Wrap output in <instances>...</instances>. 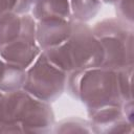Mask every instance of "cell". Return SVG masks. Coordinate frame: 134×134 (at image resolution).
<instances>
[{
    "instance_id": "cell-1",
    "label": "cell",
    "mask_w": 134,
    "mask_h": 134,
    "mask_svg": "<svg viewBox=\"0 0 134 134\" xmlns=\"http://www.w3.org/2000/svg\"><path fill=\"white\" fill-rule=\"evenodd\" d=\"M131 70H112L93 67L67 74L66 90L80 100L88 114L106 107H119L133 99Z\"/></svg>"
},
{
    "instance_id": "cell-2",
    "label": "cell",
    "mask_w": 134,
    "mask_h": 134,
    "mask_svg": "<svg viewBox=\"0 0 134 134\" xmlns=\"http://www.w3.org/2000/svg\"><path fill=\"white\" fill-rule=\"evenodd\" d=\"M54 113L49 103L25 90L3 92L0 97V133H50Z\"/></svg>"
},
{
    "instance_id": "cell-3",
    "label": "cell",
    "mask_w": 134,
    "mask_h": 134,
    "mask_svg": "<svg viewBox=\"0 0 134 134\" xmlns=\"http://www.w3.org/2000/svg\"><path fill=\"white\" fill-rule=\"evenodd\" d=\"M43 52L54 66L67 74L99 67L103 62V48L91 26L74 20L68 39L61 45Z\"/></svg>"
},
{
    "instance_id": "cell-4",
    "label": "cell",
    "mask_w": 134,
    "mask_h": 134,
    "mask_svg": "<svg viewBox=\"0 0 134 134\" xmlns=\"http://www.w3.org/2000/svg\"><path fill=\"white\" fill-rule=\"evenodd\" d=\"M103 48L100 67L112 70L133 69V25L117 17L98 21L92 27Z\"/></svg>"
},
{
    "instance_id": "cell-5",
    "label": "cell",
    "mask_w": 134,
    "mask_h": 134,
    "mask_svg": "<svg viewBox=\"0 0 134 134\" xmlns=\"http://www.w3.org/2000/svg\"><path fill=\"white\" fill-rule=\"evenodd\" d=\"M67 73L54 66L42 51L26 69L23 90L34 97L46 102H55L66 90Z\"/></svg>"
},
{
    "instance_id": "cell-6",
    "label": "cell",
    "mask_w": 134,
    "mask_h": 134,
    "mask_svg": "<svg viewBox=\"0 0 134 134\" xmlns=\"http://www.w3.org/2000/svg\"><path fill=\"white\" fill-rule=\"evenodd\" d=\"M92 133L128 134L133 133V122L126 116L122 107H106L88 114Z\"/></svg>"
},
{
    "instance_id": "cell-7",
    "label": "cell",
    "mask_w": 134,
    "mask_h": 134,
    "mask_svg": "<svg viewBox=\"0 0 134 134\" xmlns=\"http://www.w3.org/2000/svg\"><path fill=\"white\" fill-rule=\"evenodd\" d=\"M42 50L36 42V30L24 32L18 39L0 49V58L5 62L27 69L41 54Z\"/></svg>"
},
{
    "instance_id": "cell-8",
    "label": "cell",
    "mask_w": 134,
    "mask_h": 134,
    "mask_svg": "<svg viewBox=\"0 0 134 134\" xmlns=\"http://www.w3.org/2000/svg\"><path fill=\"white\" fill-rule=\"evenodd\" d=\"M72 30V19H46L36 23V42L42 51L64 43Z\"/></svg>"
},
{
    "instance_id": "cell-9",
    "label": "cell",
    "mask_w": 134,
    "mask_h": 134,
    "mask_svg": "<svg viewBox=\"0 0 134 134\" xmlns=\"http://www.w3.org/2000/svg\"><path fill=\"white\" fill-rule=\"evenodd\" d=\"M37 21L29 14L7 13L0 16V49L12 43L24 32L35 31Z\"/></svg>"
},
{
    "instance_id": "cell-10",
    "label": "cell",
    "mask_w": 134,
    "mask_h": 134,
    "mask_svg": "<svg viewBox=\"0 0 134 134\" xmlns=\"http://www.w3.org/2000/svg\"><path fill=\"white\" fill-rule=\"evenodd\" d=\"M30 12L36 21L46 19H72L69 0H34Z\"/></svg>"
},
{
    "instance_id": "cell-11",
    "label": "cell",
    "mask_w": 134,
    "mask_h": 134,
    "mask_svg": "<svg viewBox=\"0 0 134 134\" xmlns=\"http://www.w3.org/2000/svg\"><path fill=\"white\" fill-rule=\"evenodd\" d=\"M26 70L12 65L0 58V91L9 92L23 89Z\"/></svg>"
},
{
    "instance_id": "cell-12",
    "label": "cell",
    "mask_w": 134,
    "mask_h": 134,
    "mask_svg": "<svg viewBox=\"0 0 134 134\" xmlns=\"http://www.w3.org/2000/svg\"><path fill=\"white\" fill-rule=\"evenodd\" d=\"M71 18L74 21L88 23L102 8L100 0H69Z\"/></svg>"
},
{
    "instance_id": "cell-13",
    "label": "cell",
    "mask_w": 134,
    "mask_h": 134,
    "mask_svg": "<svg viewBox=\"0 0 134 134\" xmlns=\"http://www.w3.org/2000/svg\"><path fill=\"white\" fill-rule=\"evenodd\" d=\"M53 133L66 134V133H92L89 120L81 117H68L62 119L58 124H54Z\"/></svg>"
},
{
    "instance_id": "cell-14",
    "label": "cell",
    "mask_w": 134,
    "mask_h": 134,
    "mask_svg": "<svg viewBox=\"0 0 134 134\" xmlns=\"http://www.w3.org/2000/svg\"><path fill=\"white\" fill-rule=\"evenodd\" d=\"M34 0H0V16L7 13L25 15L31 10Z\"/></svg>"
},
{
    "instance_id": "cell-15",
    "label": "cell",
    "mask_w": 134,
    "mask_h": 134,
    "mask_svg": "<svg viewBox=\"0 0 134 134\" xmlns=\"http://www.w3.org/2000/svg\"><path fill=\"white\" fill-rule=\"evenodd\" d=\"M114 5L116 17L133 25V0H118Z\"/></svg>"
},
{
    "instance_id": "cell-16",
    "label": "cell",
    "mask_w": 134,
    "mask_h": 134,
    "mask_svg": "<svg viewBox=\"0 0 134 134\" xmlns=\"http://www.w3.org/2000/svg\"><path fill=\"white\" fill-rule=\"evenodd\" d=\"M100 1H103V2H105L107 4H115L118 0H100Z\"/></svg>"
},
{
    "instance_id": "cell-17",
    "label": "cell",
    "mask_w": 134,
    "mask_h": 134,
    "mask_svg": "<svg viewBox=\"0 0 134 134\" xmlns=\"http://www.w3.org/2000/svg\"><path fill=\"white\" fill-rule=\"evenodd\" d=\"M2 93H3V92H1V91H0V97H1V95H2Z\"/></svg>"
}]
</instances>
